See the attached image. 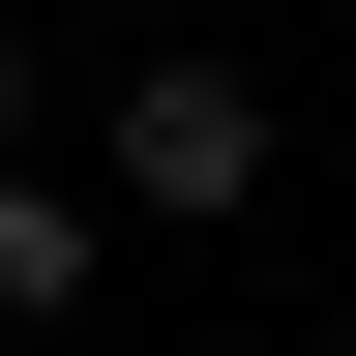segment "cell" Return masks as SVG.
Here are the masks:
<instances>
[{
  "mask_svg": "<svg viewBox=\"0 0 356 356\" xmlns=\"http://www.w3.org/2000/svg\"><path fill=\"white\" fill-rule=\"evenodd\" d=\"M0 119H30V60H0Z\"/></svg>",
  "mask_w": 356,
  "mask_h": 356,
  "instance_id": "cell-3",
  "label": "cell"
},
{
  "mask_svg": "<svg viewBox=\"0 0 356 356\" xmlns=\"http://www.w3.org/2000/svg\"><path fill=\"white\" fill-rule=\"evenodd\" d=\"M119 208H267V89L238 60H149L119 89Z\"/></svg>",
  "mask_w": 356,
  "mask_h": 356,
  "instance_id": "cell-1",
  "label": "cell"
},
{
  "mask_svg": "<svg viewBox=\"0 0 356 356\" xmlns=\"http://www.w3.org/2000/svg\"><path fill=\"white\" fill-rule=\"evenodd\" d=\"M60 297H89V208H60V178H0V327H60Z\"/></svg>",
  "mask_w": 356,
  "mask_h": 356,
  "instance_id": "cell-2",
  "label": "cell"
}]
</instances>
